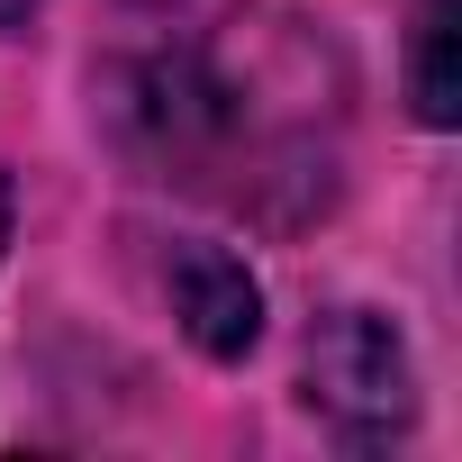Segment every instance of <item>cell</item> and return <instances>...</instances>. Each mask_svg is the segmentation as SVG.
<instances>
[{
  "label": "cell",
  "instance_id": "obj_4",
  "mask_svg": "<svg viewBox=\"0 0 462 462\" xmlns=\"http://www.w3.org/2000/svg\"><path fill=\"white\" fill-rule=\"evenodd\" d=\"M28 10H37V0H0V37H19V28H28Z\"/></svg>",
  "mask_w": 462,
  "mask_h": 462
},
{
  "label": "cell",
  "instance_id": "obj_2",
  "mask_svg": "<svg viewBox=\"0 0 462 462\" xmlns=\"http://www.w3.org/2000/svg\"><path fill=\"white\" fill-rule=\"evenodd\" d=\"M163 291H172L181 336H190L199 354H217V363H236V354L263 336V291H254V273L226 254V245H172Z\"/></svg>",
  "mask_w": 462,
  "mask_h": 462
},
{
  "label": "cell",
  "instance_id": "obj_5",
  "mask_svg": "<svg viewBox=\"0 0 462 462\" xmlns=\"http://www.w3.org/2000/svg\"><path fill=\"white\" fill-rule=\"evenodd\" d=\"M0 245H10V181H0Z\"/></svg>",
  "mask_w": 462,
  "mask_h": 462
},
{
  "label": "cell",
  "instance_id": "obj_1",
  "mask_svg": "<svg viewBox=\"0 0 462 462\" xmlns=\"http://www.w3.org/2000/svg\"><path fill=\"white\" fill-rule=\"evenodd\" d=\"M309 408L345 435V444H390L417 417V372L390 318L372 309H336L309 336Z\"/></svg>",
  "mask_w": 462,
  "mask_h": 462
},
{
  "label": "cell",
  "instance_id": "obj_3",
  "mask_svg": "<svg viewBox=\"0 0 462 462\" xmlns=\"http://www.w3.org/2000/svg\"><path fill=\"white\" fill-rule=\"evenodd\" d=\"M408 100L426 127H453V0H417L408 19Z\"/></svg>",
  "mask_w": 462,
  "mask_h": 462
}]
</instances>
